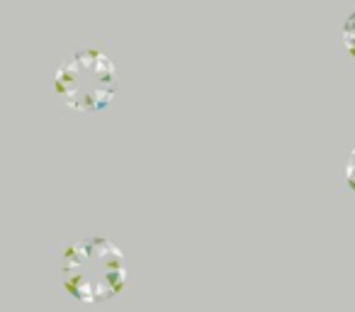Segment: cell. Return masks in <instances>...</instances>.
I'll use <instances>...</instances> for the list:
<instances>
[{"label": "cell", "mask_w": 355, "mask_h": 312, "mask_svg": "<svg viewBox=\"0 0 355 312\" xmlns=\"http://www.w3.org/2000/svg\"><path fill=\"white\" fill-rule=\"evenodd\" d=\"M61 290L76 302L100 305L114 300L129 278L122 249L110 239L93 234L66 247L59 266Z\"/></svg>", "instance_id": "6da1fadb"}, {"label": "cell", "mask_w": 355, "mask_h": 312, "mask_svg": "<svg viewBox=\"0 0 355 312\" xmlns=\"http://www.w3.org/2000/svg\"><path fill=\"white\" fill-rule=\"evenodd\" d=\"M54 88L71 110L100 113L117 95V66L100 47H80L59 64Z\"/></svg>", "instance_id": "7a4b0ae2"}, {"label": "cell", "mask_w": 355, "mask_h": 312, "mask_svg": "<svg viewBox=\"0 0 355 312\" xmlns=\"http://www.w3.org/2000/svg\"><path fill=\"white\" fill-rule=\"evenodd\" d=\"M340 42H343V49L355 59V10L345 17L343 30H340Z\"/></svg>", "instance_id": "3957f363"}, {"label": "cell", "mask_w": 355, "mask_h": 312, "mask_svg": "<svg viewBox=\"0 0 355 312\" xmlns=\"http://www.w3.org/2000/svg\"><path fill=\"white\" fill-rule=\"evenodd\" d=\"M343 179H345L348 190L355 195V149L348 154V161H345V169H343Z\"/></svg>", "instance_id": "277c9868"}]
</instances>
